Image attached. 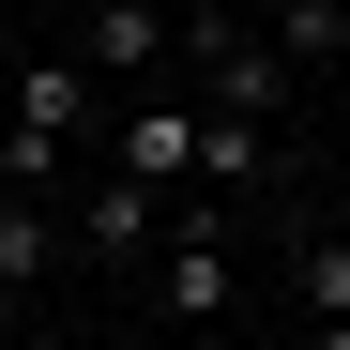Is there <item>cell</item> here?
Returning a JSON list of instances; mask_svg holds the SVG:
<instances>
[{
  "label": "cell",
  "instance_id": "1",
  "mask_svg": "<svg viewBox=\"0 0 350 350\" xmlns=\"http://www.w3.org/2000/svg\"><path fill=\"white\" fill-rule=\"evenodd\" d=\"M183 62H198V92L228 107V122H274V107H289V77H305L274 31H244V16H228V0H183Z\"/></svg>",
  "mask_w": 350,
  "mask_h": 350
},
{
  "label": "cell",
  "instance_id": "2",
  "mask_svg": "<svg viewBox=\"0 0 350 350\" xmlns=\"http://www.w3.org/2000/svg\"><path fill=\"white\" fill-rule=\"evenodd\" d=\"M77 122H92V62H16V92H0V183H62Z\"/></svg>",
  "mask_w": 350,
  "mask_h": 350
},
{
  "label": "cell",
  "instance_id": "3",
  "mask_svg": "<svg viewBox=\"0 0 350 350\" xmlns=\"http://www.w3.org/2000/svg\"><path fill=\"white\" fill-rule=\"evenodd\" d=\"M228 289H244V274H228V228H213V213L152 244V305L183 320V335H213V320H228Z\"/></svg>",
  "mask_w": 350,
  "mask_h": 350
},
{
  "label": "cell",
  "instance_id": "4",
  "mask_svg": "<svg viewBox=\"0 0 350 350\" xmlns=\"http://www.w3.org/2000/svg\"><path fill=\"white\" fill-rule=\"evenodd\" d=\"M107 167H137V183H198V107H183V92H137L122 122H107Z\"/></svg>",
  "mask_w": 350,
  "mask_h": 350
},
{
  "label": "cell",
  "instance_id": "5",
  "mask_svg": "<svg viewBox=\"0 0 350 350\" xmlns=\"http://www.w3.org/2000/svg\"><path fill=\"white\" fill-rule=\"evenodd\" d=\"M92 77H152V62H183V0H92V46H77Z\"/></svg>",
  "mask_w": 350,
  "mask_h": 350
},
{
  "label": "cell",
  "instance_id": "6",
  "mask_svg": "<svg viewBox=\"0 0 350 350\" xmlns=\"http://www.w3.org/2000/svg\"><path fill=\"white\" fill-rule=\"evenodd\" d=\"M46 274H62V198H46V183H0V305H31Z\"/></svg>",
  "mask_w": 350,
  "mask_h": 350
},
{
  "label": "cell",
  "instance_id": "7",
  "mask_svg": "<svg viewBox=\"0 0 350 350\" xmlns=\"http://www.w3.org/2000/svg\"><path fill=\"white\" fill-rule=\"evenodd\" d=\"M152 198H167V183H137V167H107V183L77 198V244H92V259H152Z\"/></svg>",
  "mask_w": 350,
  "mask_h": 350
},
{
  "label": "cell",
  "instance_id": "8",
  "mask_svg": "<svg viewBox=\"0 0 350 350\" xmlns=\"http://www.w3.org/2000/svg\"><path fill=\"white\" fill-rule=\"evenodd\" d=\"M274 31H289V62H335V77H350V0H289Z\"/></svg>",
  "mask_w": 350,
  "mask_h": 350
},
{
  "label": "cell",
  "instance_id": "9",
  "mask_svg": "<svg viewBox=\"0 0 350 350\" xmlns=\"http://www.w3.org/2000/svg\"><path fill=\"white\" fill-rule=\"evenodd\" d=\"M305 320H350V228H305Z\"/></svg>",
  "mask_w": 350,
  "mask_h": 350
},
{
  "label": "cell",
  "instance_id": "10",
  "mask_svg": "<svg viewBox=\"0 0 350 350\" xmlns=\"http://www.w3.org/2000/svg\"><path fill=\"white\" fill-rule=\"evenodd\" d=\"M0 350H62V335H46V320H16V335H0Z\"/></svg>",
  "mask_w": 350,
  "mask_h": 350
},
{
  "label": "cell",
  "instance_id": "11",
  "mask_svg": "<svg viewBox=\"0 0 350 350\" xmlns=\"http://www.w3.org/2000/svg\"><path fill=\"white\" fill-rule=\"evenodd\" d=\"M0 92H16V31H0Z\"/></svg>",
  "mask_w": 350,
  "mask_h": 350
},
{
  "label": "cell",
  "instance_id": "12",
  "mask_svg": "<svg viewBox=\"0 0 350 350\" xmlns=\"http://www.w3.org/2000/svg\"><path fill=\"white\" fill-rule=\"evenodd\" d=\"M320 350H350V320H320Z\"/></svg>",
  "mask_w": 350,
  "mask_h": 350
}]
</instances>
